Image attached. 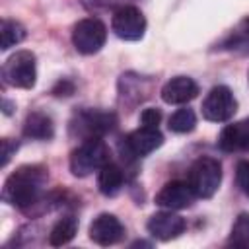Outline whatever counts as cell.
Wrapping results in <instances>:
<instances>
[{
	"label": "cell",
	"instance_id": "6da1fadb",
	"mask_svg": "<svg viewBox=\"0 0 249 249\" xmlns=\"http://www.w3.org/2000/svg\"><path fill=\"white\" fill-rule=\"evenodd\" d=\"M49 173L43 165H21L4 183V200L12 206L27 210L41 202Z\"/></svg>",
	"mask_w": 249,
	"mask_h": 249
},
{
	"label": "cell",
	"instance_id": "7a4b0ae2",
	"mask_svg": "<svg viewBox=\"0 0 249 249\" xmlns=\"http://www.w3.org/2000/svg\"><path fill=\"white\" fill-rule=\"evenodd\" d=\"M109 160V150L105 142L97 136L84 138L78 148L70 154V171L76 177H88L93 171H99Z\"/></svg>",
	"mask_w": 249,
	"mask_h": 249
},
{
	"label": "cell",
	"instance_id": "3957f363",
	"mask_svg": "<svg viewBox=\"0 0 249 249\" xmlns=\"http://www.w3.org/2000/svg\"><path fill=\"white\" fill-rule=\"evenodd\" d=\"M189 185L196 198H210L222 183V163L216 158L202 156L189 169Z\"/></svg>",
	"mask_w": 249,
	"mask_h": 249
},
{
	"label": "cell",
	"instance_id": "277c9868",
	"mask_svg": "<svg viewBox=\"0 0 249 249\" xmlns=\"http://www.w3.org/2000/svg\"><path fill=\"white\" fill-rule=\"evenodd\" d=\"M117 126V115L101 109H82L70 121V134L78 138H101Z\"/></svg>",
	"mask_w": 249,
	"mask_h": 249
},
{
	"label": "cell",
	"instance_id": "5b68a950",
	"mask_svg": "<svg viewBox=\"0 0 249 249\" xmlns=\"http://www.w3.org/2000/svg\"><path fill=\"white\" fill-rule=\"evenodd\" d=\"M2 80L12 88L31 89L37 82V64L31 51L14 53L2 66Z\"/></svg>",
	"mask_w": 249,
	"mask_h": 249
},
{
	"label": "cell",
	"instance_id": "8992f818",
	"mask_svg": "<svg viewBox=\"0 0 249 249\" xmlns=\"http://www.w3.org/2000/svg\"><path fill=\"white\" fill-rule=\"evenodd\" d=\"M107 39V27L97 18L80 19L72 29V43L80 54H95Z\"/></svg>",
	"mask_w": 249,
	"mask_h": 249
},
{
	"label": "cell",
	"instance_id": "52a82bcc",
	"mask_svg": "<svg viewBox=\"0 0 249 249\" xmlns=\"http://www.w3.org/2000/svg\"><path fill=\"white\" fill-rule=\"evenodd\" d=\"M237 111V101L228 86H214L202 101V117L212 123H226Z\"/></svg>",
	"mask_w": 249,
	"mask_h": 249
},
{
	"label": "cell",
	"instance_id": "ba28073f",
	"mask_svg": "<svg viewBox=\"0 0 249 249\" xmlns=\"http://www.w3.org/2000/svg\"><path fill=\"white\" fill-rule=\"evenodd\" d=\"M111 29L123 41H138L146 31V18L136 6H121L111 19Z\"/></svg>",
	"mask_w": 249,
	"mask_h": 249
},
{
	"label": "cell",
	"instance_id": "9c48e42d",
	"mask_svg": "<svg viewBox=\"0 0 249 249\" xmlns=\"http://www.w3.org/2000/svg\"><path fill=\"white\" fill-rule=\"evenodd\" d=\"M163 144V134L158 128H150V126H140L136 130H132L130 134H126L124 138H121V152L123 158H144L148 154H152L154 150H158Z\"/></svg>",
	"mask_w": 249,
	"mask_h": 249
},
{
	"label": "cell",
	"instance_id": "30bf717a",
	"mask_svg": "<svg viewBox=\"0 0 249 249\" xmlns=\"http://www.w3.org/2000/svg\"><path fill=\"white\" fill-rule=\"evenodd\" d=\"M196 195L191 189L189 181H169L156 195V204L165 210H183L195 202Z\"/></svg>",
	"mask_w": 249,
	"mask_h": 249
},
{
	"label": "cell",
	"instance_id": "8fae6325",
	"mask_svg": "<svg viewBox=\"0 0 249 249\" xmlns=\"http://www.w3.org/2000/svg\"><path fill=\"white\" fill-rule=\"evenodd\" d=\"M187 228L185 218H181L179 214H175L173 210H161L156 212L150 220H148V231L152 237L160 239V241H171L175 237H179Z\"/></svg>",
	"mask_w": 249,
	"mask_h": 249
},
{
	"label": "cell",
	"instance_id": "7c38bea8",
	"mask_svg": "<svg viewBox=\"0 0 249 249\" xmlns=\"http://www.w3.org/2000/svg\"><path fill=\"white\" fill-rule=\"evenodd\" d=\"M124 237V226L113 214H99L89 224V239L97 245H115Z\"/></svg>",
	"mask_w": 249,
	"mask_h": 249
},
{
	"label": "cell",
	"instance_id": "4fadbf2b",
	"mask_svg": "<svg viewBox=\"0 0 249 249\" xmlns=\"http://www.w3.org/2000/svg\"><path fill=\"white\" fill-rule=\"evenodd\" d=\"M198 86L189 76H175L161 88V99L169 105H183L196 97Z\"/></svg>",
	"mask_w": 249,
	"mask_h": 249
},
{
	"label": "cell",
	"instance_id": "5bb4252c",
	"mask_svg": "<svg viewBox=\"0 0 249 249\" xmlns=\"http://www.w3.org/2000/svg\"><path fill=\"white\" fill-rule=\"evenodd\" d=\"M218 148L224 152L249 150V119L226 124L218 136Z\"/></svg>",
	"mask_w": 249,
	"mask_h": 249
},
{
	"label": "cell",
	"instance_id": "9a60e30c",
	"mask_svg": "<svg viewBox=\"0 0 249 249\" xmlns=\"http://www.w3.org/2000/svg\"><path fill=\"white\" fill-rule=\"evenodd\" d=\"M23 136L31 140H51L54 136V123L43 111H33L23 121Z\"/></svg>",
	"mask_w": 249,
	"mask_h": 249
},
{
	"label": "cell",
	"instance_id": "2e32d148",
	"mask_svg": "<svg viewBox=\"0 0 249 249\" xmlns=\"http://www.w3.org/2000/svg\"><path fill=\"white\" fill-rule=\"evenodd\" d=\"M123 183H124V173L123 169L113 163V161H107L99 173H97V189L103 196H115L121 193L123 189Z\"/></svg>",
	"mask_w": 249,
	"mask_h": 249
},
{
	"label": "cell",
	"instance_id": "e0dca14e",
	"mask_svg": "<svg viewBox=\"0 0 249 249\" xmlns=\"http://www.w3.org/2000/svg\"><path fill=\"white\" fill-rule=\"evenodd\" d=\"M78 233V218L68 214V216H62L49 231V243L53 247H60V245H66L74 239V235Z\"/></svg>",
	"mask_w": 249,
	"mask_h": 249
},
{
	"label": "cell",
	"instance_id": "ac0fdd59",
	"mask_svg": "<svg viewBox=\"0 0 249 249\" xmlns=\"http://www.w3.org/2000/svg\"><path fill=\"white\" fill-rule=\"evenodd\" d=\"M25 27L16 19H2L0 25V49L8 51L10 47L19 45L25 39Z\"/></svg>",
	"mask_w": 249,
	"mask_h": 249
},
{
	"label": "cell",
	"instance_id": "d6986e66",
	"mask_svg": "<svg viewBox=\"0 0 249 249\" xmlns=\"http://www.w3.org/2000/svg\"><path fill=\"white\" fill-rule=\"evenodd\" d=\"M167 126H169L171 132L187 134V132L195 130V126H196V115H195L193 109H189V107H181V109H177V111L169 117Z\"/></svg>",
	"mask_w": 249,
	"mask_h": 249
},
{
	"label": "cell",
	"instance_id": "ffe728a7",
	"mask_svg": "<svg viewBox=\"0 0 249 249\" xmlns=\"http://www.w3.org/2000/svg\"><path fill=\"white\" fill-rule=\"evenodd\" d=\"M228 245L249 249V212H241L235 218L230 237H228Z\"/></svg>",
	"mask_w": 249,
	"mask_h": 249
},
{
	"label": "cell",
	"instance_id": "44dd1931",
	"mask_svg": "<svg viewBox=\"0 0 249 249\" xmlns=\"http://www.w3.org/2000/svg\"><path fill=\"white\" fill-rule=\"evenodd\" d=\"M235 181H237L239 189L249 196V161L247 160L237 163V167H235Z\"/></svg>",
	"mask_w": 249,
	"mask_h": 249
},
{
	"label": "cell",
	"instance_id": "7402d4cb",
	"mask_svg": "<svg viewBox=\"0 0 249 249\" xmlns=\"http://www.w3.org/2000/svg\"><path fill=\"white\" fill-rule=\"evenodd\" d=\"M160 121H161V111L156 109V107H148V109H144V111L140 113V123H142V126L158 128Z\"/></svg>",
	"mask_w": 249,
	"mask_h": 249
},
{
	"label": "cell",
	"instance_id": "603a6c76",
	"mask_svg": "<svg viewBox=\"0 0 249 249\" xmlns=\"http://www.w3.org/2000/svg\"><path fill=\"white\" fill-rule=\"evenodd\" d=\"M53 93H54L56 97H68V95L74 93V84H72L70 80H60V82L53 88Z\"/></svg>",
	"mask_w": 249,
	"mask_h": 249
},
{
	"label": "cell",
	"instance_id": "cb8c5ba5",
	"mask_svg": "<svg viewBox=\"0 0 249 249\" xmlns=\"http://www.w3.org/2000/svg\"><path fill=\"white\" fill-rule=\"evenodd\" d=\"M18 150V142H10V138L2 140V165H6L12 158V152Z\"/></svg>",
	"mask_w": 249,
	"mask_h": 249
},
{
	"label": "cell",
	"instance_id": "d4e9b609",
	"mask_svg": "<svg viewBox=\"0 0 249 249\" xmlns=\"http://www.w3.org/2000/svg\"><path fill=\"white\" fill-rule=\"evenodd\" d=\"M123 0H82V4L89 10H97V8H109L115 4H121Z\"/></svg>",
	"mask_w": 249,
	"mask_h": 249
},
{
	"label": "cell",
	"instance_id": "484cf974",
	"mask_svg": "<svg viewBox=\"0 0 249 249\" xmlns=\"http://www.w3.org/2000/svg\"><path fill=\"white\" fill-rule=\"evenodd\" d=\"M2 107H4V113H6V115H10V113H12V109H10V107H12V103H10V101H6V99H4V101H2Z\"/></svg>",
	"mask_w": 249,
	"mask_h": 249
}]
</instances>
